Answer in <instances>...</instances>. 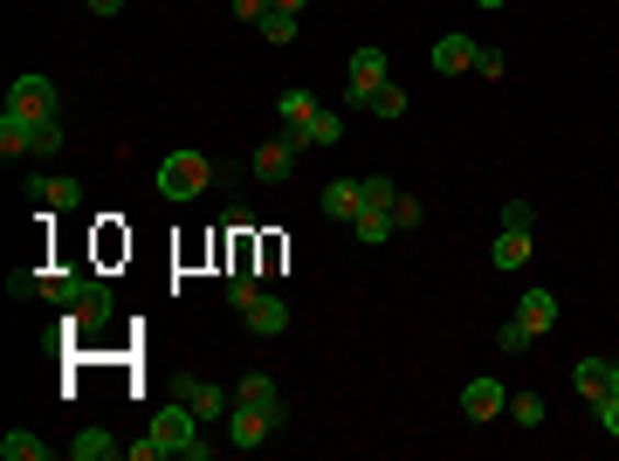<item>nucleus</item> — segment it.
Here are the masks:
<instances>
[{
    "mask_svg": "<svg viewBox=\"0 0 619 461\" xmlns=\"http://www.w3.org/2000/svg\"><path fill=\"white\" fill-rule=\"evenodd\" d=\"M145 434H151V441H159V454H179V461H206V454H214V441H200V414H193L187 400L159 406Z\"/></svg>",
    "mask_w": 619,
    "mask_h": 461,
    "instance_id": "obj_1",
    "label": "nucleus"
},
{
    "mask_svg": "<svg viewBox=\"0 0 619 461\" xmlns=\"http://www.w3.org/2000/svg\"><path fill=\"white\" fill-rule=\"evenodd\" d=\"M111 311H117L111 283H103V276H83V283H76V303L63 311V330L69 338H97V330L111 324Z\"/></svg>",
    "mask_w": 619,
    "mask_h": 461,
    "instance_id": "obj_2",
    "label": "nucleus"
},
{
    "mask_svg": "<svg viewBox=\"0 0 619 461\" xmlns=\"http://www.w3.org/2000/svg\"><path fill=\"white\" fill-rule=\"evenodd\" d=\"M206 179H214V166H206V151H172V159L159 166V193L166 200H200Z\"/></svg>",
    "mask_w": 619,
    "mask_h": 461,
    "instance_id": "obj_3",
    "label": "nucleus"
},
{
    "mask_svg": "<svg viewBox=\"0 0 619 461\" xmlns=\"http://www.w3.org/2000/svg\"><path fill=\"white\" fill-rule=\"evenodd\" d=\"M8 111L29 117V124H42V117H63V97H56L48 76H14V83H8Z\"/></svg>",
    "mask_w": 619,
    "mask_h": 461,
    "instance_id": "obj_4",
    "label": "nucleus"
},
{
    "mask_svg": "<svg viewBox=\"0 0 619 461\" xmlns=\"http://www.w3.org/2000/svg\"><path fill=\"white\" fill-rule=\"evenodd\" d=\"M379 83H393V76H385V48H358V56H351V83H345V104L365 111Z\"/></svg>",
    "mask_w": 619,
    "mask_h": 461,
    "instance_id": "obj_5",
    "label": "nucleus"
},
{
    "mask_svg": "<svg viewBox=\"0 0 619 461\" xmlns=\"http://www.w3.org/2000/svg\"><path fill=\"white\" fill-rule=\"evenodd\" d=\"M275 427H282V420L262 414V406H227V441H235V448H262Z\"/></svg>",
    "mask_w": 619,
    "mask_h": 461,
    "instance_id": "obj_6",
    "label": "nucleus"
},
{
    "mask_svg": "<svg viewBox=\"0 0 619 461\" xmlns=\"http://www.w3.org/2000/svg\"><path fill=\"white\" fill-rule=\"evenodd\" d=\"M29 193L42 200V214H76L83 207V187H76V179H56V172H35Z\"/></svg>",
    "mask_w": 619,
    "mask_h": 461,
    "instance_id": "obj_7",
    "label": "nucleus"
},
{
    "mask_svg": "<svg viewBox=\"0 0 619 461\" xmlns=\"http://www.w3.org/2000/svg\"><path fill=\"white\" fill-rule=\"evenodd\" d=\"M503 406H509L503 379H469V386H461V414H469V420H496Z\"/></svg>",
    "mask_w": 619,
    "mask_h": 461,
    "instance_id": "obj_8",
    "label": "nucleus"
},
{
    "mask_svg": "<svg viewBox=\"0 0 619 461\" xmlns=\"http://www.w3.org/2000/svg\"><path fill=\"white\" fill-rule=\"evenodd\" d=\"M235 406H262V414H275V420H290V400H282V386L269 372H248L241 386H235Z\"/></svg>",
    "mask_w": 619,
    "mask_h": 461,
    "instance_id": "obj_9",
    "label": "nucleus"
},
{
    "mask_svg": "<svg viewBox=\"0 0 619 461\" xmlns=\"http://www.w3.org/2000/svg\"><path fill=\"white\" fill-rule=\"evenodd\" d=\"M179 400H187L200 420H227V406H235V400L214 386V379H179Z\"/></svg>",
    "mask_w": 619,
    "mask_h": 461,
    "instance_id": "obj_10",
    "label": "nucleus"
},
{
    "mask_svg": "<svg viewBox=\"0 0 619 461\" xmlns=\"http://www.w3.org/2000/svg\"><path fill=\"white\" fill-rule=\"evenodd\" d=\"M338 138H345V117H338V111H317V117L303 124V132H290V145H296V151H330Z\"/></svg>",
    "mask_w": 619,
    "mask_h": 461,
    "instance_id": "obj_11",
    "label": "nucleus"
},
{
    "mask_svg": "<svg viewBox=\"0 0 619 461\" xmlns=\"http://www.w3.org/2000/svg\"><path fill=\"white\" fill-rule=\"evenodd\" d=\"M241 317H248V330H255V338H275V330H290V303L262 290V296H255Z\"/></svg>",
    "mask_w": 619,
    "mask_h": 461,
    "instance_id": "obj_12",
    "label": "nucleus"
},
{
    "mask_svg": "<svg viewBox=\"0 0 619 461\" xmlns=\"http://www.w3.org/2000/svg\"><path fill=\"white\" fill-rule=\"evenodd\" d=\"M516 324H524L530 338H544V330L558 324V296H551V290H524V303H516Z\"/></svg>",
    "mask_w": 619,
    "mask_h": 461,
    "instance_id": "obj_13",
    "label": "nucleus"
},
{
    "mask_svg": "<svg viewBox=\"0 0 619 461\" xmlns=\"http://www.w3.org/2000/svg\"><path fill=\"white\" fill-rule=\"evenodd\" d=\"M358 207H365V179H330L324 187V214L330 221H358Z\"/></svg>",
    "mask_w": 619,
    "mask_h": 461,
    "instance_id": "obj_14",
    "label": "nucleus"
},
{
    "mask_svg": "<svg viewBox=\"0 0 619 461\" xmlns=\"http://www.w3.org/2000/svg\"><path fill=\"white\" fill-rule=\"evenodd\" d=\"M475 48H482V42H469V35H441L427 63L441 69V76H461V69H475Z\"/></svg>",
    "mask_w": 619,
    "mask_h": 461,
    "instance_id": "obj_15",
    "label": "nucleus"
},
{
    "mask_svg": "<svg viewBox=\"0 0 619 461\" xmlns=\"http://www.w3.org/2000/svg\"><path fill=\"white\" fill-rule=\"evenodd\" d=\"M351 235L365 241V248L393 241V235H399V227H393V207H379V200H365V207H358V221H351Z\"/></svg>",
    "mask_w": 619,
    "mask_h": 461,
    "instance_id": "obj_16",
    "label": "nucleus"
},
{
    "mask_svg": "<svg viewBox=\"0 0 619 461\" xmlns=\"http://www.w3.org/2000/svg\"><path fill=\"white\" fill-rule=\"evenodd\" d=\"M290 172H296V145H290V138H275V145H262V151H255V179H269V187H282Z\"/></svg>",
    "mask_w": 619,
    "mask_h": 461,
    "instance_id": "obj_17",
    "label": "nucleus"
},
{
    "mask_svg": "<svg viewBox=\"0 0 619 461\" xmlns=\"http://www.w3.org/2000/svg\"><path fill=\"white\" fill-rule=\"evenodd\" d=\"M572 386H578L592 406H599V400L612 393V358H578V366H572Z\"/></svg>",
    "mask_w": 619,
    "mask_h": 461,
    "instance_id": "obj_18",
    "label": "nucleus"
},
{
    "mask_svg": "<svg viewBox=\"0 0 619 461\" xmlns=\"http://www.w3.org/2000/svg\"><path fill=\"white\" fill-rule=\"evenodd\" d=\"M488 262H496L503 276H509V269H524V262H530V235H524V227H503L496 248H488Z\"/></svg>",
    "mask_w": 619,
    "mask_h": 461,
    "instance_id": "obj_19",
    "label": "nucleus"
},
{
    "mask_svg": "<svg viewBox=\"0 0 619 461\" xmlns=\"http://www.w3.org/2000/svg\"><path fill=\"white\" fill-rule=\"evenodd\" d=\"M117 454H124V448H117L103 427H83V434L69 441V461H117Z\"/></svg>",
    "mask_w": 619,
    "mask_h": 461,
    "instance_id": "obj_20",
    "label": "nucleus"
},
{
    "mask_svg": "<svg viewBox=\"0 0 619 461\" xmlns=\"http://www.w3.org/2000/svg\"><path fill=\"white\" fill-rule=\"evenodd\" d=\"M275 111H282V124H290V132H303V124L317 117L324 104H317V90H282V97H275Z\"/></svg>",
    "mask_w": 619,
    "mask_h": 461,
    "instance_id": "obj_21",
    "label": "nucleus"
},
{
    "mask_svg": "<svg viewBox=\"0 0 619 461\" xmlns=\"http://www.w3.org/2000/svg\"><path fill=\"white\" fill-rule=\"evenodd\" d=\"M255 35H262L269 48H282V42H296V14H290V8H269L262 21H255Z\"/></svg>",
    "mask_w": 619,
    "mask_h": 461,
    "instance_id": "obj_22",
    "label": "nucleus"
},
{
    "mask_svg": "<svg viewBox=\"0 0 619 461\" xmlns=\"http://www.w3.org/2000/svg\"><path fill=\"white\" fill-rule=\"evenodd\" d=\"M48 454H56V448H48V441H35V434H8V441H0V461H48Z\"/></svg>",
    "mask_w": 619,
    "mask_h": 461,
    "instance_id": "obj_23",
    "label": "nucleus"
},
{
    "mask_svg": "<svg viewBox=\"0 0 619 461\" xmlns=\"http://www.w3.org/2000/svg\"><path fill=\"white\" fill-rule=\"evenodd\" d=\"M76 283H83V276H69V269H48V276H42V296H48V303H63V311H69V303H76Z\"/></svg>",
    "mask_w": 619,
    "mask_h": 461,
    "instance_id": "obj_24",
    "label": "nucleus"
},
{
    "mask_svg": "<svg viewBox=\"0 0 619 461\" xmlns=\"http://www.w3.org/2000/svg\"><path fill=\"white\" fill-rule=\"evenodd\" d=\"M509 414H516V427H544L551 406H544V393H516V400H509Z\"/></svg>",
    "mask_w": 619,
    "mask_h": 461,
    "instance_id": "obj_25",
    "label": "nucleus"
},
{
    "mask_svg": "<svg viewBox=\"0 0 619 461\" xmlns=\"http://www.w3.org/2000/svg\"><path fill=\"white\" fill-rule=\"evenodd\" d=\"M255 296H262V290H255V269H227V303H235V311H248Z\"/></svg>",
    "mask_w": 619,
    "mask_h": 461,
    "instance_id": "obj_26",
    "label": "nucleus"
},
{
    "mask_svg": "<svg viewBox=\"0 0 619 461\" xmlns=\"http://www.w3.org/2000/svg\"><path fill=\"white\" fill-rule=\"evenodd\" d=\"M365 111H372V117H399V111H406V90H399V83H379Z\"/></svg>",
    "mask_w": 619,
    "mask_h": 461,
    "instance_id": "obj_27",
    "label": "nucleus"
},
{
    "mask_svg": "<svg viewBox=\"0 0 619 461\" xmlns=\"http://www.w3.org/2000/svg\"><path fill=\"white\" fill-rule=\"evenodd\" d=\"M63 151V117H42L35 124V159H56Z\"/></svg>",
    "mask_w": 619,
    "mask_h": 461,
    "instance_id": "obj_28",
    "label": "nucleus"
},
{
    "mask_svg": "<svg viewBox=\"0 0 619 461\" xmlns=\"http://www.w3.org/2000/svg\"><path fill=\"white\" fill-rule=\"evenodd\" d=\"M420 221H427V207H420V193H399V200H393V227L406 235V227H420Z\"/></svg>",
    "mask_w": 619,
    "mask_h": 461,
    "instance_id": "obj_29",
    "label": "nucleus"
},
{
    "mask_svg": "<svg viewBox=\"0 0 619 461\" xmlns=\"http://www.w3.org/2000/svg\"><path fill=\"white\" fill-rule=\"evenodd\" d=\"M530 345H537V338H530V330L516 324V317H509V324L496 330V351H509V358H516V351H530Z\"/></svg>",
    "mask_w": 619,
    "mask_h": 461,
    "instance_id": "obj_30",
    "label": "nucleus"
},
{
    "mask_svg": "<svg viewBox=\"0 0 619 461\" xmlns=\"http://www.w3.org/2000/svg\"><path fill=\"white\" fill-rule=\"evenodd\" d=\"M42 276H48V269H14V276H8V296H42Z\"/></svg>",
    "mask_w": 619,
    "mask_h": 461,
    "instance_id": "obj_31",
    "label": "nucleus"
},
{
    "mask_svg": "<svg viewBox=\"0 0 619 461\" xmlns=\"http://www.w3.org/2000/svg\"><path fill=\"white\" fill-rule=\"evenodd\" d=\"M503 227H524V235H530V227H537V207H530V200H509V207H503Z\"/></svg>",
    "mask_w": 619,
    "mask_h": 461,
    "instance_id": "obj_32",
    "label": "nucleus"
},
{
    "mask_svg": "<svg viewBox=\"0 0 619 461\" xmlns=\"http://www.w3.org/2000/svg\"><path fill=\"white\" fill-rule=\"evenodd\" d=\"M599 427H606V434H619V393H606V400H599Z\"/></svg>",
    "mask_w": 619,
    "mask_h": 461,
    "instance_id": "obj_33",
    "label": "nucleus"
},
{
    "mask_svg": "<svg viewBox=\"0 0 619 461\" xmlns=\"http://www.w3.org/2000/svg\"><path fill=\"white\" fill-rule=\"evenodd\" d=\"M475 69L482 76H503V48H475Z\"/></svg>",
    "mask_w": 619,
    "mask_h": 461,
    "instance_id": "obj_34",
    "label": "nucleus"
},
{
    "mask_svg": "<svg viewBox=\"0 0 619 461\" xmlns=\"http://www.w3.org/2000/svg\"><path fill=\"white\" fill-rule=\"evenodd\" d=\"M269 8H275V0H235V14H241V21H262Z\"/></svg>",
    "mask_w": 619,
    "mask_h": 461,
    "instance_id": "obj_35",
    "label": "nucleus"
},
{
    "mask_svg": "<svg viewBox=\"0 0 619 461\" xmlns=\"http://www.w3.org/2000/svg\"><path fill=\"white\" fill-rule=\"evenodd\" d=\"M124 8V0H90V14H117Z\"/></svg>",
    "mask_w": 619,
    "mask_h": 461,
    "instance_id": "obj_36",
    "label": "nucleus"
},
{
    "mask_svg": "<svg viewBox=\"0 0 619 461\" xmlns=\"http://www.w3.org/2000/svg\"><path fill=\"white\" fill-rule=\"evenodd\" d=\"M275 8H290V14H303V0H275Z\"/></svg>",
    "mask_w": 619,
    "mask_h": 461,
    "instance_id": "obj_37",
    "label": "nucleus"
},
{
    "mask_svg": "<svg viewBox=\"0 0 619 461\" xmlns=\"http://www.w3.org/2000/svg\"><path fill=\"white\" fill-rule=\"evenodd\" d=\"M475 8H509V0H475Z\"/></svg>",
    "mask_w": 619,
    "mask_h": 461,
    "instance_id": "obj_38",
    "label": "nucleus"
},
{
    "mask_svg": "<svg viewBox=\"0 0 619 461\" xmlns=\"http://www.w3.org/2000/svg\"><path fill=\"white\" fill-rule=\"evenodd\" d=\"M612 393H619V366H612Z\"/></svg>",
    "mask_w": 619,
    "mask_h": 461,
    "instance_id": "obj_39",
    "label": "nucleus"
},
{
    "mask_svg": "<svg viewBox=\"0 0 619 461\" xmlns=\"http://www.w3.org/2000/svg\"><path fill=\"white\" fill-rule=\"evenodd\" d=\"M612 441H619V434H612Z\"/></svg>",
    "mask_w": 619,
    "mask_h": 461,
    "instance_id": "obj_40",
    "label": "nucleus"
}]
</instances>
